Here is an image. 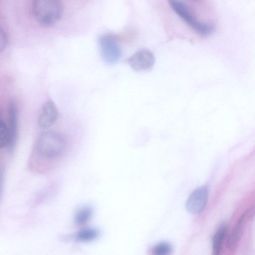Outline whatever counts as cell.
<instances>
[{"instance_id":"cell-17","label":"cell","mask_w":255,"mask_h":255,"mask_svg":"<svg viewBox=\"0 0 255 255\" xmlns=\"http://www.w3.org/2000/svg\"></svg>"},{"instance_id":"cell-4","label":"cell","mask_w":255,"mask_h":255,"mask_svg":"<svg viewBox=\"0 0 255 255\" xmlns=\"http://www.w3.org/2000/svg\"><path fill=\"white\" fill-rule=\"evenodd\" d=\"M99 45L101 57L105 62L114 64L119 60L122 50L117 35L109 33L102 35L99 38Z\"/></svg>"},{"instance_id":"cell-14","label":"cell","mask_w":255,"mask_h":255,"mask_svg":"<svg viewBox=\"0 0 255 255\" xmlns=\"http://www.w3.org/2000/svg\"><path fill=\"white\" fill-rule=\"evenodd\" d=\"M172 251L171 245L167 242H162L153 248V254L156 255H169Z\"/></svg>"},{"instance_id":"cell-13","label":"cell","mask_w":255,"mask_h":255,"mask_svg":"<svg viewBox=\"0 0 255 255\" xmlns=\"http://www.w3.org/2000/svg\"><path fill=\"white\" fill-rule=\"evenodd\" d=\"M98 235L97 230L93 229H84L76 235L77 240L81 241H89L95 239Z\"/></svg>"},{"instance_id":"cell-16","label":"cell","mask_w":255,"mask_h":255,"mask_svg":"<svg viewBox=\"0 0 255 255\" xmlns=\"http://www.w3.org/2000/svg\"><path fill=\"white\" fill-rule=\"evenodd\" d=\"M4 177V171L3 167H0V198L2 193L3 181Z\"/></svg>"},{"instance_id":"cell-6","label":"cell","mask_w":255,"mask_h":255,"mask_svg":"<svg viewBox=\"0 0 255 255\" xmlns=\"http://www.w3.org/2000/svg\"><path fill=\"white\" fill-rule=\"evenodd\" d=\"M209 191L205 186L195 189L189 195L186 203L187 212L192 214H197L205 209L208 201Z\"/></svg>"},{"instance_id":"cell-7","label":"cell","mask_w":255,"mask_h":255,"mask_svg":"<svg viewBox=\"0 0 255 255\" xmlns=\"http://www.w3.org/2000/svg\"><path fill=\"white\" fill-rule=\"evenodd\" d=\"M155 62L153 53L147 49L136 51L128 59L130 66L137 71H145L150 70Z\"/></svg>"},{"instance_id":"cell-9","label":"cell","mask_w":255,"mask_h":255,"mask_svg":"<svg viewBox=\"0 0 255 255\" xmlns=\"http://www.w3.org/2000/svg\"><path fill=\"white\" fill-rule=\"evenodd\" d=\"M57 116L58 111L54 103L48 100L41 108L38 120L39 126L42 128L50 127L55 122Z\"/></svg>"},{"instance_id":"cell-11","label":"cell","mask_w":255,"mask_h":255,"mask_svg":"<svg viewBox=\"0 0 255 255\" xmlns=\"http://www.w3.org/2000/svg\"><path fill=\"white\" fill-rule=\"evenodd\" d=\"M9 142V133L5 123L0 119V148L8 146Z\"/></svg>"},{"instance_id":"cell-10","label":"cell","mask_w":255,"mask_h":255,"mask_svg":"<svg viewBox=\"0 0 255 255\" xmlns=\"http://www.w3.org/2000/svg\"><path fill=\"white\" fill-rule=\"evenodd\" d=\"M227 232V225L225 223H223L215 233L212 239V249L214 255H217L220 254Z\"/></svg>"},{"instance_id":"cell-12","label":"cell","mask_w":255,"mask_h":255,"mask_svg":"<svg viewBox=\"0 0 255 255\" xmlns=\"http://www.w3.org/2000/svg\"><path fill=\"white\" fill-rule=\"evenodd\" d=\"M92 214L91 208L89 207L83 208L76 215V223L80 225L85 224L90 219Z\"/></svg>"},{"instance_id":"cell-1","label":"cell","mask_w":255,"mask_h":255,"mask_svg":"<svg viewBox=\"0 0 255 255\" xmlns=\"http://www.w3.org/2000/svg\"><path fill=\"white\" fill-rule=\"evenodd\" d=\"M32 8L36 20L44 26L57 22L63 12L61 0H33Z\"/></svg>"},{"instance_id":"cell-3","label":"cell","mask_w":255,"mask_h":255,"mask_svg":"<svg viewBox=\"0 0 255 255\" xmlns=\"http://www.w3.org/2000/svg\"><path fill=\"white\" fill-rule=\"evenodd\" d=\"M168 2L174 11L198 34L207 36L213 32L214 26L198 21L190 7L185 3L178 0H168Z\"/></svg>"},{"instance_id":"cell-15","label":"cell","mask_w":255,"mask_h":255,"mask_svg":"<svg viewBox=\"0 0 255 255\" xmlns=\"http://www.w3.org/2000/svg\"><path fill=\"white\" fill-rule=\"evenodd\" d=\"M7 43V35L3 29L0 26V53L4 50Z\"/></svg>"},{"instance_id":"cell-8","label":"cell","mask_w":255,"mask_h":255,"mask_svg":"<svg viewBox=\"0 0 255 255\" xmlns=\"http://www.w3.org/2000/svg\"><path fill=\"white\" fill-rule=\"evenodd\" d=\"M8 131L9 133V142L8 148L11 152L14 147L16 140L18 130V112L16 103L14 99H11L8 105Z\"/></svg>"},{"instance_id":"cell-5","label":"cell","mask_w":255,"mask_h":255,"mask_svg":"<svg viewBox=\"0 0 255 255\" xmlns=\"http://www.w3.org/2000/svg\"><path fill=\"white\" fill-rule=\"evenodd\" d=\"M254 207L246 211L239 218L236 225L229 234L227 242V248L230 251H235L243 235L247 223L254 216Z\"/></svg>"},{"instance_id":"cell-2","label":"cell","mask_w":255,"mask_h":255,"mask_svg":"<svg viewBox=\"0 0 255 255\" xmlns=\"http://www.w3.org/2000/svg\"><path fill=\"white\" fill-rule=\"evenodd\" d=\"M65 145V140L61 134L54 131H45L37 139L36 151L43 157L53 158L63 152Z\"/></svg>"}]
</instances>
